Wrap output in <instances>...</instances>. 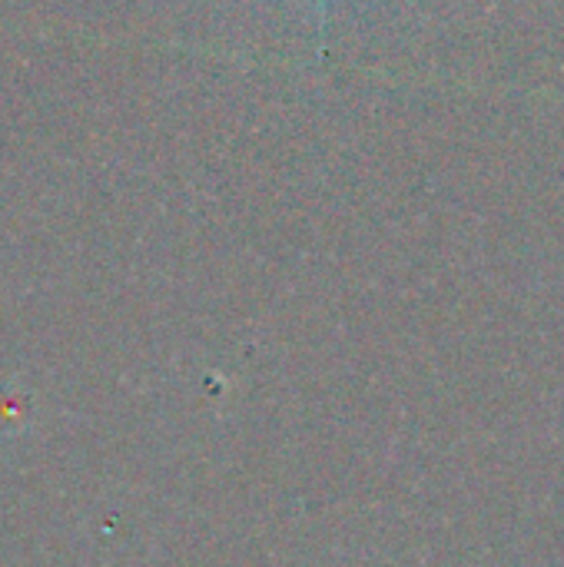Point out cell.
I'll return each instance as SVG.
<instances>
[{
  "label": "cell",
  "mask_w": 564,
  "mask_h": 567,
  "mask_svg": "<svg viewBox=\"0 0 564 567\" xmlns=\"http://www.w3.org/2000/svg\"><path fill=\"white\" fill-rule=\"evenodd\" d=\"M312 7H316V50L322 56V50H326V27H329V0H312Z\"/></svg>",
  "instance_id": "obj_1"
}]
</instances>
